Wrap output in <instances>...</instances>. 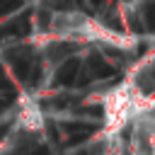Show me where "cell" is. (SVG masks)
Wrapping results in <instances>:
<instances>
[{
	"label": "cell",
	"mask_w": 155,
	"mask_h": 155,
	"mask_svg": "<svg viewBox=\"0 0 155 155\" xmlns=\"http://www.w3.org/2000/svg\"><path fill=\"white\" fill-rule=\"evenodd\" d=\"M53 31L63 39H94V41H107L111 46H131V41L109 31L97 19H90L82 12H61V15H56L53 17Z\"/></svg>",
	"instance_id": "cell-1"
},
{
	"label": "cell",
	"mask_w": 155,
	"mask_h": 155,
	"mask_svg": "<svg viewBox=\"0 0 155 155\" xmlns=\"http://www.w3.org/2000/svg\"><path fill=\"white\" fill-rule=\"evenodd\" d=\"M128 126H131L128 153L131 155H153V111L133 116Z\"/></svg>",
	"instance_id": "cell-2"
},
{
	"label": "cell",
	"mask_w": 155,
	"mask_h": 155,
	"mask_svg": "<svg viewBox=\"0 0 155 155\" xmlns=\"http://www.w3.org/2000/svg\"><path fill=\"white\" fill-rule=\"evenodd\" d=\"M17 124H19V128H22V131H27V133H36V131H41L44 119H41L39 107H36L34 102H24V107H22V111H19Z\"/></svg>",
	"instance_id": "cell-3"
}]
</instances>
